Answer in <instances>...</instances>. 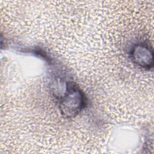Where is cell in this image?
Returning a JSON list of instances; mask_svg holds the SVG:
<instances>
[{
    "label": "cell",
    "instance_id": "cell-1",
    "mask_svg": "<svg viewBox=\"0 0 154 154\" xmlns=\"http://www.w3.org/2000/svg\"><path fill=\"white\" fill-rule=\"evenodd\" d=\"M58 108L62 116L73 118L87 106V97L82 90L74 82H66L63 91L57 97Z\"/></svg>",
    "mask_w": 154,
    "mask_h": 154
},
{
    "label": "cell",
    "instance_id": "cell-2",
    "mask_svg": "<svg viewBox=\"0 0 154 154\" xmlns=\"http://www.w3.org/2000/svg\"><path fill=\"white\" fill-rule=\"evenodd\" d=\"M129 53L132 61L140 67L148 70L153 67V52L149 43L145 42L136 43Z\"/></svg>",
    "mask_w": 154,
    "mask_h": 154
}]
</instances>
